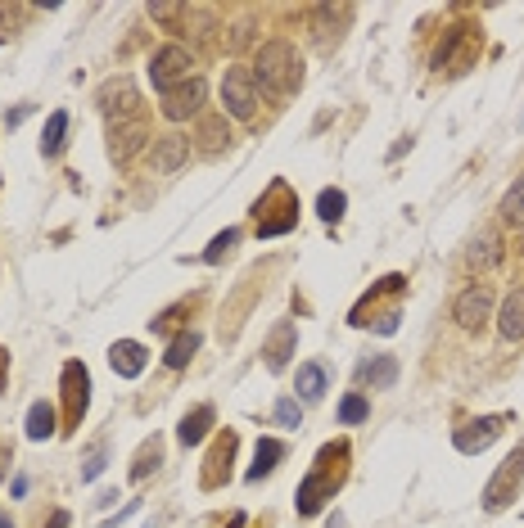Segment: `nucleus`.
<instances>
[{"label": "nucleus", "mask_w": 524, "mask_h": 528, "mask_svg": "<svg viewBox=\"0 0 524 528\" xmlns=\"http://www.w3.org/2000/svg\"><path fill=\"white\" fill-rule=\"evenodd\" d=\"M344 474H348V443H326L321 452H317V465H312V474L298 483V515L307 520V515H317L335 493H339V483H344Z\"/></svg>", "instance_id": "obj_1"}, {"label": "nucleus", "mask_w": 524, "mask_h": 528, "mask_svg": "<svg viewBox=\"0 0 524 528\" xmlns=\"http://www.w3.org/2000/svg\"><path fill=\"white\" fill-rule=\"evenodd\" d=\"M254 82H262L276 95H294L303 86V59L289 41H267L254 55Z\"/></svg>", "instance_id": "obj_2"}, {"label": "nucleus", "mask_w": 524, "mask_h": 528, "mask_svg": "<svg viewBox=\"0 0 524 528\" xmlns=\"http://www.w3.org/2000/svg\"><path fill=\"white\" fill-rule=\"evenodd\" d=\"M254 213H258V235L262 240L285 235V231L298 226V199H294V190H289L285 181H271V190L258 199Z\"/></svg>", "instance_id": "obj_3"}, {"label": "nucleus", "mask_w": 524, "mask_h": 528, "mask_svg": "<svg viewBox=\"0 0 524 528\" xmlns=\"http://www.w3.org/2000/svg\"><path fill=\"white\" fill-rule=\"evenodd\" d=\"M520 483H524V443L502 461V465H498V474L489 479V488H484V511H489V515L507 511V506L516 502Z\"/></svg>", "instance_id": "obj_4"}, {"label": "nucleus", "mask_w": 524, "mask_h": 528, "mask_svg": "<svg viewBox=\"0 0 524 528\" xmlns=\"http://www.w3.org/2000/svg\"><path fill=\"white\" fill-rule=\"evenodd\" d=\"M222 109H227L231 118H240V123L254 118V109H258V82H254V68H245V64L227 68V77H222Z\"/></svg>", "instance_id": "obj_5"}, {"label": "nucleus", "mask_w": 524, "mask_h": 528, "mask_svg": "<svg viewBox=\"0 0 524 528\" xmlns=\"http://www.w3.org/2000/svg\"><path fill=\"white\" fill-rule=\"evenodd\" d=\"M190 68H195V55L186 50V45H163V50H154V59H149V82H154V91H176L181 82H190Z\"/></svg>", "instance_id": "obj_6"}, {"label": "nucleus", "mask_w": 524, "mask_h": 528, "mask_svg": "<svg viewBox=\"0 0 524 528\" xmlns=\"http://www.w3.org/2000/svg\"><path fill=\"white\" fill-rule=\"evenodd\" d=\"M489 312H493V289H489V284H470V289H461L457 303H452V321H457L466 334H479V330L489 325Z\"/></svg>", "instance_id": "obj_7"}, {"label": "nucleus", "mask_w": 524, "mask_h": 528, "mask_svg": "<svg viewBox=\"0 0 524 528\" xmlns=\"http://www.w3.org/2000/svg\"><path fill=\"white\" fill-rule=\"evenodd\" d=\"M507 420H511V415H479V420L461 424V429H457V438H452V443H457V452H461V456H479L484 447H493V443L502 438Z\"/></svg>", "instance_id": "obj_8"}, {"label": "nucleus", "mask_w": 524, "mask_h": 528, "mask_svg": "<svg viewBox=\"0 0 524 528\" xmlns=\"http://www.w3.org/2000/svg\"><path fill=\"white\" fill-rule=\"evenodd\" d=\"M204 100H208L204 77H190V82H181L176 91L163 95V118H167V123H186V118H195V114L204 109Z\"/></svg>", "instance_id": "obj_9"}, {"label": "nucleus", "mask_w": 524, "mask_h": 528, "mask_svg": "<svg viewBox=\"0 0 524 528\" xmlns=\"http://www.w3.org/2000/svg\"><path fill=\"white\" fill-rule=\"evenodd\" d=\"M64 402H68V424H82V415L91 406V375L82 362L64 366Z\"/></svg>", "instance_id": "obj_10"}, {"label": "nucleus", "mask_w": 524, "mask_h": 528, "mask_svg": "<svg viewBox=\"0 0 524 528\" xmlns=\"http://www.w3.org/2000/svg\"><path fill=\"white\" fill-rule=\"evenodd\" d=\"M96 100H100V109H105V114H118V123H131V114H136V105H140V95H136V86H131L127 77L105 82Z\"/></svg>", "instance_id": "obj_11"}, {"label": "nucleus", "mask_w": 524, "mask_h": 528, "mask_svg": "<svg viewBox=\"0 0 524 528\" xmlns=\"http://www.w3.org/2000/svg\"><path fill=\"white\" fill-rule=\"evenodd\" d=\"M294 344H298V330H294V321H280V325L271 330L267 348H262V357H267V371H285V366H289V357H294Z\"/></svg>", "instance_id": "obj_12"}, {"label": "nucleus", "mask_w": 524, "mask_h": 528, "mask_svg": "<svg viewBox=\"0 0 524 528\" xmlns=\"http://www.w3.org/2000/svg\"><path fill=\"white\" fill-rule=\"evenodd\" d=\"M140 144H145V127H140L136 118L109 127V158H114V163H131V158L140 154Z\"/></svg>", "instance_id": "obj_13"}, {"label": "nucleus", "mask_w": 524, "mask_h": 528, "mask_svg": "<svg viewBox=\"0 0 524 528\" xmlns=\"http://www.w3.org/2000/svg\"><path fill=\"white\" fill-rule=\"evenodd\" d=\"M217 424V411L204 402V406H195V411H186L181 415V424H176V438H181V447H199L204 438H208V429Z\"/></svg>", "instance_id": "obj_14"}, {"label": "nucleus", "mask_w": 524, "mask_h": 528, "mask_svg": "<svg viewBox=\"0 0 524 528\" xmlns=\"http://www.w3.org/2000/svg\"><path fill=\"white\" fill-rule=\"evenodd\" d=\"M466 263H470V271L498 266L502 263V235H498V231H479V235L470 240V249H466Z\"/></svg>", "instance_id": "obj_15"}, {"label": "nucleus", "mask_w": 524, "mask_h": 528, "mask_svg": "<svg viewBox=\"0 0 524 528\" xmlns=\"http://www.w3.org/2000/svg\"><path fill=\"white\" fill-rule=\"evenodd\" d=\"M498 334H502L507 344L524 339V289H511V294L502 298V312H498Z\"/></svg>", "instance_id": "obj_16"}, {"label": "nucleus", "mask_w": 524, "mask_h": 528, "mask_svg": "<svg viewBox=\"0 0 524 528\" xmlns=\"http://www.w3.org/2000/svg\"><path fill=\"white\" fill-rule=\"evenodd\" d=\"M190 158V140L186 135H158L154 140V172H176Z\"/></svg>", "instance_id": "obj_17"}, {"label": "nucleus", "mask_w": 524, "mask_h": 528, "mask_svg": "<svg viewBox=\"0 0 524 528\" xmlns=\"http://www.w3.org/2000/svg\"><path fill=\"white\" fill-rule=\"evenodd\" d=\"M109 366H114L123 380H136V375L145 371V348L131 344V339H118V344L109 348Z\"/></svg>", "instance_id": "obj_18"}, {"label": "nucleus", "mask_w": 524, "mask_h": 528, "mask_svg": "<svg viewBox=\"0 0 524 528\" xmlns=\"http://www.w3.org/2000/svg\"><path fill=\"white\" fill-rule=\"evenodd\" d=\"M195 353H199V330H181V334L167 344L163 362H167V371H181V366H190Z\"/></svg>", "instance_id": "obj_19"}, {"label": "nucleus", "mask_w": 524, "mask_h": 528, "mask_svg": "<svg viewBox=\"0 0 524 528\" xmlns=\"http://www.w3.org/2000/svg\"><path fill=\"white\" fill-rule=\"evenodd\" d=\"M326 394V366L321 362H303L298 366V397L303 402H321Z\"/></svg>", "instance_id": "obj_20"}, {"label": "nucleus", "mask_w": 524, "mask_h": 528, "mask_svg": "<svg viewBox=\"0 0 524 528\" xmlns=\"http://www.w3.org/2000/svg\"><path fill=\"white\" fill-rule=\"evenodd\" d=\"M358 380H362V384H371V389H389L393 380H398V362H393V357H376V362H362Z\"/></svg>", "instance_id": "obj_21"}, {"label": "nucleus", "mask_w": 524, "mask_h": 528, "mask_svg": "<svg viewBox=\"0 0 524 528\" xmlns=\"http://www.w3.org/2000/svg\"><path fill=\"white\" fill-rule=\"evenodd\" d=\"M64 135H68V114H64V109H55V114H50V123H45V135H41V154H45V158L64 154Z\"/></svg>", "instance_id": "obj_22"}, {"label": "nucleus", "mask_w": 524, "mask_h": 528, "mask_svg": "<svg viewBox=\"0 0 524 528\" xmlns=\"http://www.w3.org/2000/svg\"><path fill=\"white\" fill-rule=\"evenodd\" d=\"M280 456H285V443H276V438H262L258 452H254V465H249V479H262V474H271Z\"/></svg>", "instance_id": "obj_23"}, {"label": "nucleus", "mask_w": 524, "mask_h": 528, "mask_svg": "<svg viewBox=\"0 0 524 528\" xmlns=\"http://www.w3.org/2000/svg\"><path fill=\"white\" fill-rule=\"evenodd\" d=\"M50 433H55V411L45 402H32V411H27V438L32 443H45Z\"/></svg>", "instance_id": "obj_24"}, {"label": "nucleus", "mask_w": 524, "mask_h": 528, "mask_svg": "<svg viewBox=\"0 0 524 528\" xmlns=\"http://www.w3.org/2000/svg\"><path fill=\"white\" fill-rule=\"evenodd\" d=\"M498 213H502L507 226H520L524 231V176H516V185L502 194V208H498Z\"/></svg>", "instance_id": "obj_25"}, {"label": "nucleus", "mask_w": 524, "mask_h": 528, "mask_svg": "<svg viewBox=\"0 0 524 528\" xmlns=\"http://www.w3.org/2000/svg\"><path fill=\"white\" fill-rule=\"evenodd\" d=\"M199 140H204L208 154H222V144H231L227 118H204V123H199Z\"/></svg>", "instance_id": "obj_26"}, {"label": "nucleus", "mask_w": 524, "mask_h": 528, "mask_svg": "<svg viewBox=\"0 0 524 528\" xmlns=\"http://www.w3.org/2000/svg\"><path fill=\"white\" fill-rule=\"evenodd\" d=\"M344 208H348V194L344 190H321V199H317V217L321 222H339Z\"/></svg>", "instance_id": "obj_27"}, {"label": "nucleus", "mask_w": 524, "mask_h": 528, "mask_svg": "<svg viewBox=\"0 0 524 528\" xmlns=\"http://www.w3.org/2000/svg\"><path fill=\"white\" fill-rule=\"evenodd\" d=\"M163 461V447H158V438H149L145 447H140V456H136V465H131V479H145L154 465Z\"/></svg>", "instance_id": "obj_28"}, {"label": "nucleus", "mask_w": 524, "mask_h": 528, "mask_svg": "<svg viewBox=\"0 0 524 528\" xmlns=\"http://www.w3.org/2000/svg\"><path fill=\"white\" fill-rule=\"evenodd\" d=\"M231 456H236V433H227V438H222V443H217V452H213V456H208V465H213V470H208V474H204V483H208V488H213V483H217V470H222V461H227V465H231Z\"/></svg>", "instance_id": "obj_29"}, {"label": "nucleus", "mask_w": 524, "mask_h": 528, "mask_svg": "<svg viewBox=\"0 0 524 528\" xmlns=\"http://www.w3.org/2000/svg\"><path fill=\"white\" fill-rule=\"evenodd\" d=\"M367 415H371V402H367L362 394H353V397L339 402V420H344V424H362Z\"/></svg>", "instance_id": "obj_30"}, {"label": "nucleus", "mask_w": 524, "mask_h": 528, "mask_svg": "<svg viewBox=\"0 0 524 528\" xmlns=\"http://www.w3.org/2000/svg\"><path fill=\"white\" fill-rule=\"evenodd\" d=\"M236 240H240V231H236V226H231V231H222V235H217V240L208 244V254H204V263H222V258H227V254L236 249Z\"/></svg>", "instance_id": "obj_31"}, {"label": "nucleus", "mask_w": 524, "mask_h": 528, "mask_svg": "<svg viewBox=\"0 0 524 528\" xmlns=\"http://www.w3.org/2000/svg\"><path fill=\"white\" fill-rule=\"evenodd\" d=\"M276 420H280L285 429H298V420H303L298 402H294V397H280V402H276Z\"/></svg>", "instance_id": "obj_32"}, {"label": "nucleus", "mask_w": 524, "mask_h": 528, "mask_svg": "<svg viewBox=\"0 0 524 528\" xmlns=\"http://www.w3.org/2000/svg\"><path fill=\"white\" fill-rule=\"evenodd\" d=\"M149 14L163 23H181V18H190V5H149Z\"/></svg>", "instance_id": "obj_33"}, {"label": "nucleus", "mask_w": 524, "mask_h": 528, "mask_svg": "<svg viewBox=\"0 0 524 528\" xmlns=\"http://www.w3.org/2000/svg\"><path fill=\"white\" fill-rule=\"evenodd\" d=\"M100 470H105V447H96V452H91V461L82 465V479L91 483V479H100Z\"/></svg>", "instance_id": "obj_34"}, {"label": "nucleus", "mask_w": 524, "mask_h": 528, "mask_svg": "<svg viewBox=\"0 0 524 528\" xmlns=\"http://www.w3.org/2000/svg\"><path fill=\"white\" fill-rule=\"evenodd\" d=\"M50 528H68V511H55L50 515Z\"/></svg>", "instance_id": "obj_35"}, {"label": "nucleus", "mask_w": 524, "mask_h": 528, "mask_svg": "<svg viewBox=\"0 0 524 528\" xmlns=\"http://www.w3.org/2000/svg\"><path fill=\"white\" fill-rule=\"evenodd\" d=\"M0 528H14V520H9V515H5V511H0Z\"/></svg>", "instance_id": "obj_36"}, {"label": "nucleus", "mask_w": 524, "mask_h": 528, "mask_svg": "<svg viewBox=\"0 0 524 528\" xmlns=\"http://www.w3.org/2000/svg\"><path fill=\"white\" fill-rule=\"evenodd\" d=\"M240 524H245V515H236V520H231V528H240Z\"/></svg>", "instance_id": "obj_37"}, {"label": "nucleus", "mask_w": 524, "mask_h": 528, "mask_svg": "<svg viewBox=\"0 0 524 528\" xmlns=\"http://www.w3.org/2000/svg\"><path fill=\"white\" fill-rule=\"evenodd\" d=\"M0 461H9V452H5V447H0Z\"/></svg>", "instance_id": "obj_38"}, {"label": "nucleus", "mask_w": 524, "mask_h": 528, "mask_svg": "<svg viewBox=\"0 0 524 528\" xmlns=\"http://www.w3.org/2000/svg\"><path fill=\"white\" fill-rule=\"evenodd\" d=\"M330 528H339V524H330Z\"/></svg>", "instance_id": "obj_39"}]
</instances>
